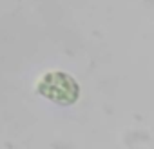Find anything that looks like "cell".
<instances>
[{"mask_svg": "<svg viewBox=\"0 0 154 149\" xmlns=\"http://www.w3.org/2000/svg\"><path fill=\"white\" fill-rule=\"evenodd\" d=\"M38 93H42L44 97H47L62 106H69V104L76 102L80 87L69 74L56 71V73L44 74L42 82L38 84Z\"/></svg>", "mask_w": 154, "mask_h": 149, "instance_id": "1", "label": "cell"}]
</instances>
